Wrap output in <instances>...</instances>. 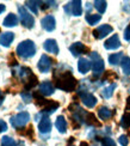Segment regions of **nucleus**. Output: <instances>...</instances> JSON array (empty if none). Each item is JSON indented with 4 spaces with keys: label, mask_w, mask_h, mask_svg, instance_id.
Returning <instances> with one entry per match:
<instances>
[{
    "label": "nucleus",
    "mask_w": 130,
    "mask_h": 146,
    "mask_svg": "<svg viewBox=\"0 0 130 146\" xmlns=\"http://www.w3.org/2000/svg\"><path fill=\"white\" fill-rule=\"evenodd\" d=\"M124 58L123 56V53L119 52V53H116V54H111L109 56V62L111 65H118L122 62V59Z\"/></svg>",
    "instance_id": "24"
},
{
    "label": "nucleus",
    "mask_w": 130,
    "mask_h": 146,
    "mask_svg": "<svg viewBox=\"0 0 130 146\" xmlns=\"http://www.w3.org/2000/svg\"><path fill=\"white\" fill-rule=\"evenodd\" d=\"M121 66H122V70L124 72V74L130 76V58L129 56H124L122 59Z\"/></svg>",
    "instance_id": "26"
},
{
    "label": "nucleus",
    "mask_w": 130,
    "mask_h": 146,
    "mask_svg": "<svg viewBox=\"0 0 130 146\" xmlns=\"http://www.w3.org/2000/svg\"><path fill=\"white\" fill-rule=\"evenodd\" d=\"M43 47L48 53H53V54H59V46L56 43V41L53 38L46 40V42L43 43Z\"/></svg>",
    "instance_id": "15"
},
{
    "label": "nucleus",
    "mask_w": 130,
    "mask_h": 146,
    "mask_svg": "<svg viewBox=\"0 0 130 146\" xmlns=\"http://www.w3.org/2000/svg\"><path fill=\"white\" fill-rule=\"evenodd\" d=\"M38 129L42 134H48V133H50L51 131V122L50 120H49L48 116H44L42 117V120L40 121L38 123Z\"/></svg>",
    "instance_id": "14"
},
{
    "label": "nucleus",
    "mask_w": 130,
    "mask_h": 146,
    "mask_svg": "<svg viewBox=\"0 0 130 146\" xmlns=\"http://www.w3.org/2000/svg\"><path fill=\"white\" fill-rule=\"evenodd\" d=\"M91 60H92V70H93V77L98 78L103 74V72L105 70V65L103 59L99 56V54H97L96 52L91 53Z\"/></svg>",
    "instance_id": "3"
},
{
    "label": "nucleus",
    "mask_w": 130,
    "mask_h": 146,
    "mask_svg": "<svg viewBox=\"0 0 130 146\" xmlns=\"http://www.w3.org/2000/svg\"><path fill=\"white\" fill-rule=\"evenodd\" d=\"M10 121H11V125L15 128H23L30 121V114L28 111H22L19 114L15 115V116H12Z\"/></svg>",
    "instance_id": "4"
},
{
    "label": "nucleus",
    "mask_w": 130,
    "mask_h": 146,
    "mask_svg": "<svg viewBox=\"0 0 130 146\" xmlns=\"http://www.w3.org/2000/svg\"><path fill=\"white\" fill-rule=\"evenodd\" d=\"M16 53L18 56H20L23 59L32 58L36 54V46L31 40H25L17 46Z\"/></svg>",
    "instance_id": "2"
},
{
    "label": "nucleus",
    "mask_w": 130,
    "mask_h": 146,
    "mask_svg": "<svg viewBox=\"0 0 130 146\" xmlns=\"http://www.w3.org/2000/svg\"><path fill=\"white\" fill-rule=\"evenodd\" d=\"M18 24V18L15 13H10L7 15V17L4 19L3 22V25L6 27V28H11V27H16Z\"/></svg>",
    "instance_id": "18"
},
{
    "label": "nucleus",
    "mask_w": 130,
    "mask_h": 146,
    "mask_svg": "<svg viewBox=\"0 0 130 146\" xmlns=\"http://www.w3.org/2000/svg\"><path fill=\"white\" fill-rule=\"evenodd\" d=\"M80 146H90V145L86 141H81V143H80Z\"/></svg>",
    "instance_id": "41"
},
{
    "label": "nucleus",
    "mask_w": 130,
    "mask_h": 146,
    "mask_svg": "<svg viewBox=\"0 0 130 146\" xmlns=\"http://www.w3.org/2000/svg\"><path fill=\"white\" fill-rule=\"evenodd\" d=\"M25 4L30 9V11H32L35 15L38 13V6L41 5V1H26Z\"/></svg>",
    "instance_id": "31"
},
{
    "label": "nucleus",
    "mask_w": 130,
    "mask_h": 146,
    "mask_svg": "<svg viewBox=\"0 0 130 146\" xmlns=\"http://www.w3.org/2000/svg\"><path fill=\"white\" fill-rule=\"evenodd\" d=\"M85 122L87 123V125H92V126L100 127V122H99V121L97 120V117L94 116V114H92V113H87V114H86Z\"/></svg>",
    "instance_id": "25"
},
{
    "label": "nucleus",
    "mask_w": 130,
    "mask_h": 146,
    "mask_svg": "<svg viewBox=\"0 0 130 146\" xmlns=\"http://www.w3.org/2000/svg\"><path fill=\"white\" fill-rule=\"evenodd\" d=\"M55 126H56V128L60 133H66L67 131V121L66 119L62 116V115H60V116L56 119V122H55Z\"/></svg>",
    "instance_id": "20"
},
{
    "label": "nucleus",
    "mask_w": 130,
    "mask_h": 146,
    "mask_svg": "<svg viewBox=\"0 0 130 146\" xmlns=\"http://www.w3.org/2000/svg\"><path fill=\"white\" fill-rule=\"evenodd\" d=\"M92 67V64L90 62V60L85 59V58H80L79 61H78V70L80 73H82V74H86L90 68Z\"/></svg>",
    "instance_id": "17"
},
{
    "label": "nucleus",
    "mask_w": 130,
    "mask_h": 146,
    "mask_svg": "<svg viewBox=\"0 0 130 146\" xmlns=\"http://www.w3.org/2000/svg\"><path fill=\"white\" fill-rule=\"evenodd\" d=\"M69 50L73 54V56H79V55H81V54L87 53L88 48L86 47L84 43H81V42H75V43H73L69 47Z\"/></svg>",
    "instance_id": "11"
},
{
    "label": "nucleus",
    "mask_w": 130,
    "mask_h": 146,
    "mask_svg": "<svg viewBox=\"0 0 130 146\" xmlns=\"http://www.w3.org/2000/svg\"><path fill=\"white\" fill-rule=\"evenodd\" d=\"M118 141H119V144H121L122 146H128L129 139H128V137H127L125 134H123V135H121V137L118 138Z\"/></svg>",
    "instance_id": "35"
},
{
    "label": "nucleus",
    "mask_w": 130,
    "mask_h": 146,
    "mask_svg": "<svg viewBox=\"0 0 130 146\" xmlns=\"http://www.w3.org/2000/svg\"><path fill=\"white\" fill-rule=\"evenodd\" d=\"M127 110H130V97H128L127 98Z\"/></svg>",
    "instance_id": "38"
},
{
    "label": "nucleus",
    "mask_w": 130,
    "mask_h": 146,
    "mask_svg": "<svg viewBox=\"0 0 130 146\" xmlns=\"http://www.w3.org/2000/svg\"><path fill=\"white\" fill-rule=\"evenodd\" d=\"M119 47H121V41H119V37H118V35H117V34L112 35L104 43V48H105V49H108V50L117 49V48H119Z\"/></svg>",
    "instance_id": "12"
},
{
    "label": "nucleus",
    "mask_w": 130,
    "mask_h": 146,
    "mask_svg": "<svg viewBox=\"0 0 130 146\" xmlns=\"http://www.w3.org/2000/svg\"><path fill=\"white\" fill-rule=\"evenodd\" d=\"M106 6H108V3L104 1V0H97V1H94V7L97 9L99 13H104L106 11Z\"/></svg>",
    "instance_id": "27"
},
{
    "label": "nucleus",
    "mask_w": 130,
    "mask_h": 146,
    "mask_svg": "<svg viewBox=\"0 0 130 146\" xmlns=\"http://www.w3.org/2000/svg\"><path fill=\"white\" fill-rule=\"evenodd\" d=\"M51 65H53V60L50 58L48 55H42L38 64H37V68L42 73H48L51 68Z\"/></svg>",
    "instance_id": "9"
},
{
    "label": "nucleus",
    "mask_w": 130,
    "mask_h": 146,
    "mask_svg": "<svg viewBox=\"0 0 130 146\" xmlns=\"http://www.w3.org/2000/svg\"><path fill=\"white\" fill-rule=\"evenodd\" d=\"M41 25H42V28L44 30H47V31H53V30H55V27H56V21H55V17L53 15L46 16L41 21Z\"/></svg>",
    "instance_id": "10"
},
{
    "label": "nucleus",
    "mask_w": 130,
    "mask_h": 146,
    "mask_svg": "<svg viewBox=\"0 0 130 146\" xmlns=\"http://www.w3.org/2000/svg\"><path fill=\"white\" fill-rule=\"evenodd\" d=\"M129 92H130V88H129Z\"/></svg>",
    "instance_id": "42"
},
{
    "label": "nucleus",
    "mask_w": 130,
    "mask_h": 146,
    "mask_svg": "<svg viewBox=\"0 0 130 146\" xmlns=\"http://www.w3.org/2000/svg\"><path fill=\"white\" fill-rule=\"evenodd\" d=\"M102 146H116V143L110 137H105L102 139Z\"/></svg>",
    "instance_id": "33"
},
{
    "label": "nucleus",
    "mask_w": 130,
    "mask_h": 146,
    "mask_svg": "<svg viewBox=\"0 0 130 146\" xmlns=\"http://www.w3.org/2000/svg\"><path fill=\"white\" fill-rule=\"evenodd\" d=\"M114 31V28L109 25V24H104V25H100V27H98L97 29L93 30V36H94V38L97 40H102L104 37H106V36L109 34H111Z\"/></svg>",
    "instance_id": "8"
},
{
    "label": "nucleus",
    "mask_w": 130,
    "mask_h": 146,
    "mask_svg": "<svg viewBox=\"0 0 130 146\" xmlns=\"http://www.w3.org/2000/svg\"><path fill=\"white\" fill-rule=\"evenodd\" d=\"M117 88V84L116 83H112V84H110L109 86H106L105 89H103V91H102V96L104 97V98H110L111 96L114 95V91H115V89Z\"/></svg>",
    "instance_id": "23"
},
{
    "label": "nucleus",
    "mask_w": 130,
    "mask_h": 146,
    "mask_svg": "<svg viewBox=\"0 0 130 146\" xmlns=\"http://www.w3.org/2000/svg\"><path fill=\"white\" fill-rule=\"evenodd\" d=\"M54 91H55L54 85H53L51 82H49V80L43 82V83L40 85V92H41L43 96H50V95L54 94Z\"/></svg>",
    "instance_id": "13"
},
{
    "label": "nucleus",
    "mask_w": 130,
    "mask_h": 146,
    "mask_svg": "<svg viewBox=\"0 0 130 146\" xmlns=\"http://www.w3.org/2000/svg\"><path fill=\"white\" fill-rule=\"evenodd\" d=\"M119 125H121L122 128H125V129L129 128L130 127V113H125L124 115H123L122 119H121Z\"/></svg>",
    "instance_id": "28"
},
{
    "label": "nucleus",
    "mask_w": 130,
    "mask_h": 146,
    "mask_svg": "<svg viewBox=\"0 0 130 146\" xmlns=\"http://www.w3.org/2000/svg\"><path fill=\"white\" fill-rule=\"evenodd\" d=\"M1 146H17V143L11 137L5 135L1 138Z\"/></svg>",
    "instance_id": "30"
},
{
    "label": "nucleus",
    "mask_w": 130,
    "mask_h": 146,
    "mask_svg": "<svg viewBox=\"0 0 130 146\" xmlns=\"http://www.w3.org/2000/svg\"><path fill=\"white\" fill-rule=\"evenodd\" d=\"M31 73H32V71L30 70L29 67H19V66H18L17 70L13 68V76H18L20 79H24V77H25V76L29 77Z\"/></svg>",
    "instance_id": "19"
},
{
    "label": "nucleus",
    "mask_w": 130,
    "mask_h": 146,
    "mask_svg": "<svg viewBox=\"0 0 130 146\" xmlns=\"http://www.w3.org/2000/svg\"><path fill=\"white\" fill-rule=\"evenodd\" d=\"M5 9H6V7H5V5H4V4H0V15H1L3 12L5 11Z\"/></svg>",
    "instance_id": "39"
},
{
    "label": "nucleus",
    "mask_w": 130,
    "mask_h": 146,
    "mask_svg": "<svg viewBox=\"0 0 130 146\" xmlns=\"http://www.w3.org/2000/svg\"><path fill=\"white\" fill-rule=\"evenodd\" d=\"M124 40L125 41H130V24L124 30Z\"/></svg>",
    "instance_id": "36"
},
{
    "label": "nucleus",
    "mask_w": 130,
    "mask_h": 146,
    "mask_svg": "<svg viewBox=\"0 0 130 146\" xmlns=\"http://www.w3.org/2000/svg\"><path fill=\"white\" fill-rule=\"evenodd\" d=\"M6 129H7V125H6L5 121L0 120V132H5Z\"/></svg>",
    "instance_id": "37"
},
{
    "label": "nucleus",
    "mask_w": 130,
    "mask_h": 146,
    "mask_svg": "<svg viewBox=\"0 0 130 146\" xmlns=\"http://www.w3.org/2000/svg\"><path fill=\"white\" fill-rule=\"evenodd\" d=\"M98 116L102 120L106 121V120L111 119V116H112V111H111L108 107H100L98 109Z\"/></svg>",
    "instance_id": "22"
},
{
    "label": "nucleus",
    "mask_w": 130,
    "mask_h": 146,
    "mask_svg": "<svg viewBox=\"0 0 130 146\" xmlns=\"http://www.w3.org/2000/svg\"><path fill=\"white\" fill-rule=\"evenodd\" d=\"M71 72H68V71L67 72L55 71V73H59V76L54 74L55 84H56L57 89L63 90V91H66V92H72V91L75 90L77 85H78V80L73 77V74Z\"/></svg>",
    "instance_id": "1"
},
{
    "label": "nucleus",
    "mask_w": 130,
    "mask_h": 146,
    "mask_svg": "<svg viewBox=\"0 0 130 146\" xmlns=\"http://www.w3.org/2000/svg\"><path fill=\"white\" fill-rule=\"evenodd\" d=\"M19 134H23V135H26V137H34V129H32V126L28 127V128H22L20 131H18Z\"/></svg>",
    "instance_id": "32"
},
{
    "label": "nucleus",
    "mask_w": 130,
    "mask_h": 146,
    "mask_svg": "<svg viewBox=\"0 0 130 146\" xmlns=\"http://www.w3.org/2000/svg\"><path fill=\"white\" fill-rule=\"evenodd\" d=\"M65 11L66 13L72 15V16H80L82 13V7H81V1L80 0H74V1H69L67 5H65Z\"/></svg>",
    "instance_id": "6"
},
{
    "label": "nucleus",
    "mask_w": 130,
    "mask_h": 146,
    "mask_svg": "<svg viewBox=\"0 0 130 146\" xmlns=\"http://www.w3.org/2000/svg\"><path fill=\"white\" fill-rule=\"evenodd\" d=\"M100 19H102L100 15H87L86 16V22H87L90 25H94V24H97Z\"/></svg>",
    "instance_id": "29"
},
{
    "label": "nucleus",
    "mask_w": 130,
    "mask_h": 146,
    "mask_svg": "<svg viewBox=\"0 0 130 146\" xmlns=\"http://www.w3.org/2000/svg\"><path fill=\"white\" fill-rule=\"evenodd\" d=\"M18 12H19L20 23H22L25 28L32 29L34 25H35V19H34V17L26 11V9L24 7V6H19V7H18Z\"/></svg>",
    "instance_id": "5"
},
{
    "label": "nucleus",
    "mask_w": 130,
    "mask_h": 146,
    "mask_svg": "<svg viewBox=\"0 0 130 146\" xmlns=\"http://www.w3.org/2000/svg\"><path fill=\"white\" fill-rule=\"evenodd\" d=\"M20 96H22L23 101L25 102V103H30V102L32 101V96L30 95V92H26V91H25V92H22Z\"/></svg>",
    "instance_id": "34"
},
{
    "label": "nucleus",
    "mask_w": 130,
    "mask_h": 146,
    "mask_svg": "<svg viewBox=\"0 0 130 146\" xmlns=\"http://www.w3.org/2000/svg\"><path fill=\"white\" fill-rule=\"evenodd\" d=\"M37 84H38V78H37V77L34 74V73H31V74L28 77L26 83L24 84V89H25V90H30V89L35 88Z\"/></svg>",
    "instance_id": "21"
},
{
    "label": "nucleus",
    "mask_w": 130,
    "mask_h": 146,
    "mask_svg": "<svg viewBox=\"0 0 130 146\" xmlns=\"http://www.w3.org/2000/svg\"><path fill=\"white\" fill-rule=\"evenodd\" d=\"M3 102H4V96L1 95V90H0V106L3 104Z\"/></svg>",
    "instance_id": "40"
},
{
    "label": "nucleus",
    "mask_w": 130,
    "mask_h": 146,
    "mask_svg": "<svg viewBox=\"0 0 130 146\" xmlns=\"http://www.w3.org/2000/svg\"><path fill=\"white\" fill-rule=\"evenodd\" d=\"M79 97H80V100H81V102L87 108H93L97 104V98L90 92H86V91L80 90L79 91Z\"/></svg>",
    "instance_id": "7"
},
{
    "label": "nucleus",
    "mask_w": 130,
    "mask_h": 146,
    "mask_svg": "<svg viewBox=\"0 0 130 146\" xmlns=\"http://www.w3.org/2000/svg\"><path fill=\"white\" fill-rule=\"evenodd\" d=\"M15 40V34L13 33H3L0 35V44L4 46V47H10L11 43L13 42Z\"/></svg>",
    "instance_id": "16"
}]
</instances>
